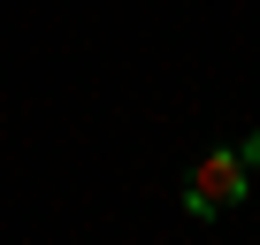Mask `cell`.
Wrapping results in <instances>:
<instances>
[{
    "label": "cell",
    "instance_id": "cell-1",
    "mask_svg": "<svg viewBox=\"0 0 260 245\" xmlns=\"http://www.w3.org/2000/svg\"><path fill=\"white\" fill-rule=\"evenodd\" d=\"M252 192V161L237 154V146H214L199 169H191V184H184V207H191V222H214L222 207H237Z\"/></svg>",
    "mask_w": 260,
    "mask_h": 245
},
{
    "label": "cell",
    "instance_id": "cell-2",
    "mask_svg": "<svg viewBox=\"0 0 260 245\" xmlns=\"http://www.w3.org/2000/svg\"><path fill=\"white\" fill-rule=\"evenodd\" d=\"M237 154H245V161H252V169H260V131H252V138H245V146H237Z\"/></svg>",
    "mask_w": 260,
    "mask_h": 245
}]
</instances>
